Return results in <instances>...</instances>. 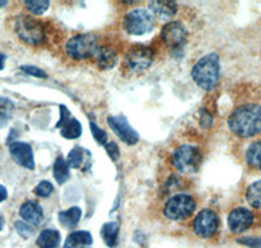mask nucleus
<instances>
[{"instance_id":"35","label":"nucleus","mask_w":261,"mask_h":248,"mask_svg":"<svg viewBox=\"0 0 261 248\" xmlns=\"http://www.w3.org/2000/svg\"><path fill=\"white\" fill-rule=\"evenodd\" d=\"M8 197V192H7V188L0 184V203H3L6 199Z\"/></svg>"},{"instance_id":"23","label":"nucleus","mask_w":261,"mask_h":248,"mask_svg":"<svg viewBox=\"0 0 261 248\" xmlns=\"http://www.w3.org/2000/svg\"><path fill=\"white\" fill-rule=\"evenodd\" d=\"M60 133H62L63 137L68 140L77 139V137L81 136V133H83V127H81L80 121L77 119L71 118L60 128Z\"/></svg>"},{"instance_id":"13","label":"nucleus","mask_w":261,"mask_h":248,"mask_svg":"<svg viewBox=\"0 0 261 248\" xmlns=\"http://www.w3.org/2000/svg\"><path fill=\"white\" fill-rule=\"evenodd\" d=\"M9 152H11L13 161L17 165L22 166L25 168H29V170H33V168L36 167L32 146L27 144V142H12V144L9 145Z\"/></svg>"},{"instance_id":"27","label":"nucleus","mask_w":261,"mask_h":248,"mask_svg":"<svg viewBox=\"0 0 261 248\" xmlns=\"http://www.w3.org/2000/svg\"><path fill=\"white\" fill-rule=\"evenodd\" d=\"M54 192V186L48 182V180H42L41 183L34 188V193L38 197H47Z\"/></svg>"},{"instance_id":"36","label":"nucleus","mask_w":261,"mask_h":248,"mask_svg":"<svg viewBox=\"0 0 261 248\" xmlns=\"http://www.w3.org/2000/svg\"><path fill=\"white\" fill-rule=\"evenodd\" d=\"M4 64H6V55L0 53V71L4 68Z\"/></svg>"},{"instance_id":"5","label":"nucleus","mask_w":261,"mask_h":248,"mask_svg":"<svg viewBox=\"0 0 261 248\" xmlns=\"http://www.w3.org/2000/svg\"><path fill=\"white\" fill-rule=\"evenodd\" d=\"M99 43L94 34H77L67 41L64 46L65 54L72 60H86L94 58Z\"/></svg>"},{"instance_id":"37","label":"nucleus","mask_w":261,"mask_h":248,"mask_svg":"<svg viewBox=\"0 0 261 248\" xmlns=\"http://www.w3.org/2000/svg\"><path fill=\"white\" fill-rule=\"evenodd\" d=\"M3 226H4V218L2 216H0V231H2Z\"/></svg>"},{"instance_id":"9","label":"nucleus","mask_w":261,"mask_h":248,"mask_svg":"<svg viewBox=\"0 0 261 248\" xmlns=\"http://www.w3.org/2000/svg\"><path fill=\"white\" fill-rule=\"evenodd\" d=\"M220 228V218L218 214L213 209H202L201 212L196 216L192 224V230L196 235L202 239H209L216 235Z\"/></svg>"},{"instance_id":"33","label":"nucleus","mask_w":261,"mask_h":248,"mask_svg":"<svg viewBox=\"0 0 261 248\" xmlns=\"http://www.w3.org/2000/svg\"><path fill=\"white\" fill-rule=\"evenodd\" d=\"M69 119H71L69 111L67 110V107L63 106L62 105V106H60V119L57 124V128H62L63 126H64V124L69 120Z\"/></svg>"},{"instance_id":"26","label":"nucleus","mask_w":261,"mask_h":248,"mask_svg":"<svg viewBox=\"0 0 261 248\" xmlns=\"http://www.w3.org/2000/svg\"><path fill=\"white\" fill-rule=\"evenodd\" d=\"M84 162V151L79 146L72 149L68 153V157H67V163H68L69 167L72 168H80L81 165Z\"/></svg>"},{"instance_id":"8","label":"nucleus","mask_w":261,"mask_h":248,"mask_svg":"<svg viewBox=\"0 0 261 248\" xmlns=\"http://www.w3.org/2000/svg\"><path fill=\"white\" fill-rule=\"evenodd\" d=\"M154 27V17L148 9H134L123 18V29L130 36H144Z\"/></svg>"},{"instance_id":"2","label":"nucleus","mask_w":261,"mask_h":248,"mask_svg":"<svg viewBox=\"0 0 261 248\" xmlns=\"http://www.w3.org/2000/svg\"><path fill=\"white\" fill-rule=\"evenodd\" d=\"M15 32L20 41L29 46H42L47 41L46 25L32 16H17L15 20Z\"/></svg>"},{"instance_id":"11","label":"nucleus","mask_w":261,"mask_h":248,"mask_svg":"<svg viewBox=\"0 0 261 248\" xmlns=\"http://www.w3.org/2000/svg\"><path fill=\"white\" fill-rule=\"evenodd\" d=\"M253 224H255V214L249 209L243 207L232 209L227 217L228 229L234 234L244 233Z\"/></svg>"},{"instance_id":"4","label":"nucleus","mask_w":261,"mask_h":248,"mask_svg":"<svg viewBox=\"0 0 261 248\" xmlns=\"http://www.w3.org/2000/svg\"><path fill=\"white\" fill-rule=\"evenodd\" d=\"M202 162V153L197 146L181 144L171 153V165L180 174H195Z\"/></svg>"},{"instance_id":"29","label":"nucleus","mask_w":261,"mask_h":248,"mask_svg":"<svg viewBox=\"0 0 261 248\" xmlns=\"http://www.w3.org/2000/svg\"><path fill=\"white\" fill-rule=\"evenodd\" d=\"M15 229L18 233V235L22 236V238H30L34 233V229L33 226H30L29 224L24 221H16L15 222Z\"/></svg>"},{"instance_id":"3","label":"nucleus","mask_w":261,"mask_h":248,"mask_svg":"<svg viewBox=\"0 0 261 248\" xmlns=\"http://www.w3.org/2000/svg\"><path fill=\"white\" fill-rule=\"evenodd\" d=\"M192 79L204 90H212L216 88L220 79V58L214 53L202 56L193 65Z\"/></svg>"},{"instance_id":"14","label":"nucleus","mask_w":261,"mask_h":248,"mask_svg":"<svg viewBox=\"0 0 261 248\" xmlns=\"http://www.w3.org/2000/svg\"><path fill=\"white\" fill-rule=\"evenodd\" d=\"M178 4L171 0H154L149 3V12L153 17H158L161 20H170L176 15Z\"/></svg>"},{"instance_id":"28","label":"nucleus","mask_w":261,"mask_h":248,"mask_svg":"<svg viewBox=\"0 0 261 248\" xmlns=\"http://www.w3.org/2000/svg\"><path fill=\"white\" fill-rule=\"evenodd\" d=\"M90 130H92V135L94 137L95 141L98 142L99 145H106L107 142V133L105 132L103 130L98 127L97 124L94 121H90Z\"/></svg>"},{"instance_id":"10","label":"nucleus","mask_w":261,"mask_h":248,"mask_svg":"<svg viewBox=\"0 0 261 248\" xmlns=\"http://www.w3.org/2000/svg\"><path fill=\"white\" fill-rule=\"evenodd\" d=\"M161 38L170 48H181L187 42L188 30L180 21H170L162 28Z\"/></svg>"},{"instance_id":"18","label":"nucleus","mask_w":261,"mask_h":248,"mask_svg":"<svg viewBox=\"0 0 261 248\" xmlns=\"http://www.w3.org/2000/svg\"><path fill=\"white\" fill-rule=\"evenodd\" d=\"M60 233L54 229H45L37 238V245L39 248H58L60 244Z\"/></svg>"},{"instance_id":"6","label":"nucleus","mask_w":261,"mask_h":248,"mask_svg":"<svg viewBox=\"0 0 261 248\" xmlns=\"http://www.w3.org/2000/svg\"><path fill=\"white\" fill-rule=\"evenodd\" d=\"M197 208V200L193 196L178 193L171 196L163 205V216L171 221L188 219Z\"/></svg>"},{"instance_id":"1","label":"nucleus","mask_w":261,"mask_h":248,"mask_svg":"<svg viewBox=\"0 0 261 248\" xmlns=\"http://www.w3.org/2000/svg\"><path fill=\"white\" fill-rule=\"evenodd\" d=\"M227 124L230 131L242 139L261 133V104L244 102L238 105L228 116Z\"/></svg>"},{"instance_id":"19","label":"nucleus","mask_w":261,"mask_h":248,"mask_svg":"<svg viewBox=\"0 0 261 248\" xmlns=\"http://www.w3.org/2000/svg\"><path fill=\"white\" fill-rule=\"evenodd\" d=\"M92 243V234L88 231H74L68 235L65 240L64 248H84L85 245H90Z\"/></svg>"},{"instance_id":"32","label":"nucleus","mask_w":261,"mask_h":248,"mask_svg":"<svg viewBox=\"0 0 261 248\" xmlns=\"http://www.w3.org/2000/svg\"><path fill=\"white\" fill-rule=\"evenodd\" d=\"M105 149H106L107 154L110 157L113 161H118L119 157H120V152H119L118 145L114 141H107L106 145H105Z\"/></svg>"},{"instance_id":"16","label":"nucleus","mask_w":261,"mask_h":248,"mask_svg":"<svg viewBox=\"0 0 261 248\" xmlns=\"http://www.w3.org/2000/svg\"><path fill=\"white\" fill-rule=\"evenodd\" d=\"M95 63L99 69H110L118 62V54H116L115 48L110 47V46H99L94 55Z\"/></svg>"},{"instance_id":"39","label":"nucleus","mask_w":261,"mask_h":248,"mask_svg":"<svg viewBox=\"0 0 261 248\" xmlns=\"http://www.w3.org/2000/svg\"><path fill=\"white\" fill-rule=\"evenodd\" d=\"M84 248H85V247H84Z\"/></svg>"},{"instance_id":"7","label":"nucleus","mask_w":261,"mask_h":248,"mask_svg":"<svg viewBox=\"0 0 261 248\" xmlns=\"http://www.w3.org/2000/svg\"><path fill=\"white\" fill-rule=\"evenodd\" d=\"M154 53L148 46L137 44L128 50L124 56V69L130 75H140L145 72L153 63Z\"/></svg>"},{"instance_id":"22","label":"nucleus","mask_w":261,"mask_h":248,"mask_svg":"<svg viewBox=\"0 0 261 248\" xmlns=\"http://www.w3.org/2000/svg\"><path fill=\"white\" fill-rule=\"evenodd\" d=\"M246 200L251 208L256 210H261V180L249 184L246 189Z\"/></svg>"},{"instance_id":"15","label":"nucleus","mask_w":261,"mask_h":248,"mask_svg":"<svg viewBox=\"0 0 261 248\" xmlns=\"http://www.w3.org/2000/svg\"><path fill=\"white\" fill-rule=\"evenodd\" d=\"M20 216L22 221L32 226H38L43 219V210L37 201L29 200L21 205Z\"/></svg>"},{"instance_id":"30","label":"nucleus","mask_w":261,"mask_h":248,"mask_svg":"<svg viewBox=\"0 0 261 248\" xmlns=\"http://www.w3.org/2000/svg\"><path fill=\"white\" fill-rule=\"evenodd\" d=\"M238 243L248 248H261V236H244L238 239Z\"/></svg>"},{"instance_id":"38","label":"nucleus","mask_w":261,"mask_h":248,"mask_svg":"<svg viewBox=\"0 0 261 248\" xmlns=\"http://www.w3.org/2000/svg\"><path fill=\"white\" fill-rule=\"evenodd\" d=\"M0 6H7V2H0Z\"/></svg>"},{"instance_id":"12","label":"nucleus","mask_w":261,"mask_h":248,"mask_svg":"<svg viewBox=\"0 0 261 248\" xmlns=\"http://www.w3.org/2000/svg\"><path fill=\"white\" fill-rule=\"evenodd\" d=\"M109 126L115 132L116 136L127 145H135L139 142V135L130 127L124 116H110L107 119Z\"/></svg>"},{"instance_id":"31","label":"nucleus","mask_w":261,"mask_h":248,"mask_svg":"<svg viewBox=\"0 0 261 248\" xmlns=\"http://www.w3.org/2000/svg\"><path fill=\"white\" fill-rule=\"evenodd\" d=\"M21 69H22V72H25V73L30 75V76L38 77V79H46V77H47V73H46L43 69L38 68V67H34V65H22Z\"/></svg>"},{"instance_id":"21","label":"nucleus","mask_w":261,"mask_h":248,"mask_svg":"<svg viewBox=\"0 0 261 248\" xmlns=\"http://www.w3.org/2000/svg\"><path fill=\"white\" fill-rule=\"evenodd\" d=\"M101 236L103 242L106 243L109 247H115L118 243L119 236V224L118 222H107L102 226L101 229Z\"/></svg>"},{"instance_id":"25","label":"nucleus","mask_w":261,"mask_h":248,"mask_svg":"<svg viewBox=\"0 0 261 248\" xmlns=\"http://www.w3.org/2000/svg\"><path fill=\"white\" fill-rule=\"evenodd\" d=\"M24 4L25 8L34 16L43 15L50 7V2L47 0H27Z\"/></svg>"},{"instance_id":"34","label":"nucleus","mask_w":261,"mask_h":248,"mask_svg":"<svg viewBox=\"0 0 261 248\" xmlns=\"http://www.w3.org/2000/svg\"><path fill=\"white\" fill-rule=\"evenodd\" d=\"M200 121H201L202 128H209L212 126L213 118H212L211 114H209V112L205 110V111L201 112V119H200Z\"/></svg>"},{"instance_id":"24","label":"nucleus","mask_w":261,"mask_h":248,"mask_svg":"<svg viewBox=\"0 0 261 248\" xmlns=\"http://www.w3.org/2000/svg\"><path fill=\"white\" fill-rule=\"evenodd\" d=\"M54 178L59 184L65 183L69 179V166L63 157H58L54 163Z\"/></svg>"},{"instance_id":"20","label":"nucleus","mask_w":261,"mask_h":248,"mask_svg":"<svg viewBox=\"0 0 261 248\" xmlns=\"http://www.w3.org/2000/svg\"><path fill=\"white\" fill-rule=\"evenodd\" d=\"M81 209L79 207H72L67 210H63L58 214V219H59L60 224L64 226V228L73 229L79 225L81 219Z\"/></svg>"},{"instance_id":"17","label":"nucleus","mask_w":261,"mask_h":248,"mask_svg":"<svg viewBox=\"0 0 261 248\" xmlns=\"http://www.w3.org/2000/svg\"><path fill=\"white\" fill-rule=\"evenodd\" d=\"M246 162L248 167H251L255 171L261 172V140L253 141L247 148L246 154H244Z\"/></svg>"}]
</instances>
